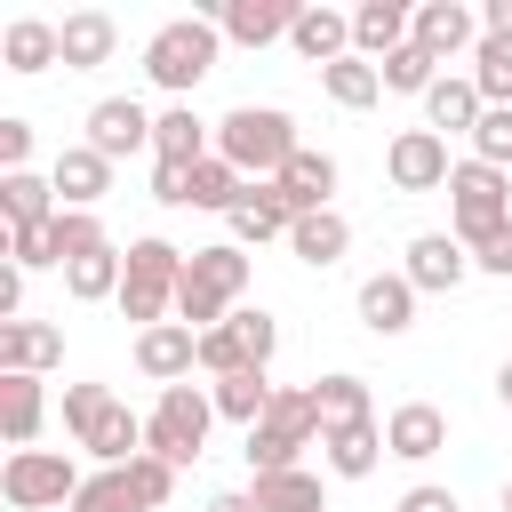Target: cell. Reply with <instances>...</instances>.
Returning a JSON list of instances; mask_svg holds the SVG:
<instances>
[{
    "instance_id": "obj_14",
    "label": "cell",
    "mask_w": 512,
    "mask_h": 512,
    "mask_svg": "<svg viewBox=\"0 0 512 512\" xmlns=\"http://www.w3.org/2000/svg\"><path fill=\"white\" fill-rule=\"evenodd\" d=\"M384 448H392L400 464H432V456L448 448V416H440L432 400H400V408L384 416Z\"/></svg>"
},
{
    "instance_id": "obj_6",
    "label": "cell",
    "mask_w": 512,
    "mask_h": 512,
    "mask_svg": "<svg viewBox=\"0 0 512 512\" xmlns=\"http://www.w3.org/2000/svg\"><path fill=\"white\" fill-rule=\"evenodd\" d=\"M504 224H512V176L488 168V160H456V176H448V232L464 248H480Z\"/></svg>"
},
{
    "instance_id": "obj_32",
    "label": "cell",
    "mask_w": 512,
    "mask_h": 512,
    "mask_svg": "<svg viewBox=\"0 0 512 512\" xmlns=\"http://www.w3.org/2000/svg\"><path fill=\"white\" fill-rule=\"evenodd\" d=\"M64 200H56V184L48 176H32V168H16V176H0V216H8V232H32V224H48Z\"/></svg>"
},
{
    "instance_id": "obj_16",
    "label": "cell",
    "mask_w": 512,
    "mask_h": 512,
    "mask_svg": "<svg viewBox=\"0 0 512 512\" xmlns=\"http://www.w3.org/2000/svg\"><path fill=\"white\" fill-rule=\"evenodd\" d=\"M48 184H56L64 208H96V200L112 192V160H104L96 144H64V152L48 160Z\"/></svg>"
},
{
    "instance_id": "obj_35",
    "label": "cell",
    "mask_w": 512,
    "mask_h": 512,
    "mask_svg": "<svg viewBox=\"0 0 512 512\" xmlns=\"http://www.w3.org/2000/svg\"><path fill=\"white\" fill-rule=\"evenodd\" d=\"M472 88H480V104L512 112V40H504V32H480V48H472Z\"/></svg>"
},
{
    "instance_id": "obj_36",
    "label": "cell",
    "mask_w": 512,
    "mask_h": 512,
    "mask_svg": "<svg viewBox=\"0 0 512 512\" xmlns=\"http://www.w3.org/2000/svg\"><path fill=\"white\" fill-rule=\"evenodd\" d=\"M320 88H328V104H344V112H368V104L384 96V72H376L368 56H344V64H328V72H320Z\"/></svg>"
},
{
    "instance_id": "obj_47",
    "label": "cell",
    "mask_w": 512,
    "mask_h": 512,
    "mask_svg": "<svg viewBox=\"0 0 512 512\" xmlns=\"http://www.w3.org/2000/svg\"><path fill=\"white\" fill-rule=\"evenodd\" d=\"M472 272H488V280H512V224H504V232H488V240L472 248Z\"/></svg>"
},
{
    "instance_id": "obj_29",
    "label": "cell",
    "mask_w": 512,
    "mask_h": 512,
    "mask_svg": "<svg viewBox=\"0 0 512 512\" xmlns=\"http://www.w3.org/2000/svg\"><path fill=\"white\" fill-rule=\"evenodd\" d=\"M344 248H352V224H344V208H320V216H296V232H288V256H296V264H312V272H328V264H344Z\"/></svg>"
},
{
    "instance_id": "obj_40",
    "label": "cell",
    "mask_w": 512,
    "mask_h": 512,
    "mask_svg": "<svg viewBox=\"0 0 512 512\" xmlns=\"http://www.w3.org/2000/svg\"><path fill=\"white\" fill-rule=\"evenodd\" d=\"M64 512H136L128 472H120V464H112V472H88V480H80V496H72Z\"/></svg>"
},
{
    "instance_id": "obj_37",
    "label": "cell",
    "mask_w": 512,
    "mask_h": 512,
    "mask_svg": "<svg viewBox=\"0 0 512 512\" xmlns=\"http://www.w3.org/2000/svg\"><path fill=\"white\" fill-rule=\"evenodd\" d=\"M376 72H384V88H392V96H432V80H440V64H432L416 40H408V48H392Z\"/></svg>"
},
{
    "instance_id": "obj_45",
    "label": "cell",
    "mask_w": 512,
    "mask_h": 512,
    "mask_svg": "<svg viewBox=\"0 0 512 512\" xmlns=\"http://www.w3.org/2000/svg\"><path fill=\"white\" fill-rule=\"evenodd\" d=\"M16 168H32V120L0 112V176H16Z\"/></svg>"
},
{
    "instance_id": "obj_52",
    "label": "cell",
    "mask_w": 512,
    "mask_h": 512,
    "mask_svg": "<svg viewBox=\"0 0 512 512\" xmlns=\"http://www.w3.org/2000/svg\"><path fill=\"white\" fill-rule=\"evenodd\" d=\"M496 400H504V408H512V360H504V368H496Z\"/></svg>"
},
{
    "instance_id": "obj_17",
    "label": "cell",
    "mask_w": 512,
    "mask_h": 512,
    "mask_svg": "<svg viewBox=\"0 0 512 512\" xmlns=\"http://www.w3.org/2000/svg\"><path fill=\"white\" fill-rule=\"evenodd\" d=\"M272 184H280V200H288L296 216H320V208H336V184H344V168H336L328 152H312V144H304V152H296V160H288Z\"/></svg>"
},
{
    "instance_id": "obj_49",
    "label": "cell",
    "mask_w": 512,
    "mask_h": 512,
    "mask_svg": "<svg viewBox=\"0 0 512 512\" xmlns=\"http://www.w3.org/2000/svg\"><path fill=\"white\" fill-rule=\"evenodd\" d=\"M24 320V264H0V328Z\"/></svg>"
},
{
    "instance_id": "obj_50",
    "label": "cell",
    "mask_w": 512,
    "mask_h": 512,
    "mask_svg": "<svg viewBox=\"0 0 512 512\" xmlns=\"http://www.w3.org/2000/svg\"><path fill=\"white\" fill-rule=\"evenodd\" d=\"M208 512H256V488H216Z\"/></svg>"
},
{
    "instance_id": "obj_10",
    "label": "cell",
    "mask_w": 512,
    "mask_h": 512,
    "mask_svg": "<svg viewBox=\"0 0 512 512\" xmlns=\"http://www.w3.org/2000/svg\"><path fill=\"white\" fill-rule=\"evenodd\" d=\"M152 120H160V112H144L136 96H96V104H88V144L120 168L128 152H152Z\"/></svg>"
},
{
    "instance_id": "obj_20",
    "label": "cell",
    "mask_w": 512,
    "mask_h": 512,
    "mask_svg": "<svg viewBox=\"0 0 512 512\" xmlns=\"http://www.w3.org/2000/svg\"><path fill=\"white\" fill-rule=\"evenodd\" d=\"M288 48H296L304 64H320V72H328V64H344V56H352V16L312 0V8H296V32H288Z\"/></svg>"
},
{
    "instance_id": "obj_48",
    "label": "cell",
    "mask_w": 512,
    "mask_h": 512,
    "mask_svg": "<svg viewBox=\"0 0 512 512\" xmlns=\"http://www.w3.org/2000/svg\"><path fill=\"white\" fill-rule=\"evenodd\" d=\"M392 512H464V504H456V488L416 480V488H400V504H392Z\"/></svg>"
},
{
    "instance_id": "obj_38",
    "label": "cell",
    "mask_w": 512,
    "mask_h": 512,
    "mask_svg": "<svg viewBox=\"0 0 512 512\" xmlns=\"http://www.w3.org/2000/svg\"><path fill=\"white\" fill-rule=\"evenodd\" d=\"M120 472H128V496H136V512H160V504L176 496V464H168V456H152V448H144L136 464H120Z\"/></svg>"
},
{
    "instance_id": "obj_42",
    "label": "cell",
    "mask_w": 512,
    "mask_h": 512,
    "mask_svg": "<svg viewBox=\"0 0 512 512\" xmlns=\"http://www.w3.org/2000/svg\"><path fill=\"white\" fill-rule=\"evenodd\" d=\"M8 264H24V272L64 264V248H56V216H48V224H32V232H8Z\"/></svg>"
},
{
    "instance_id": "obj_8",
    "label": "cell",
    "mask_w": 512,
    "mask_h": 512,
    "mask_svg": "<svg viewBox=\"0 0 512 512\" xmlns=\"http://www.w3.org/2000/svg\"><path fill=\"white\" fill-rule=\"evenodd\" d=\"M80 480H88V472H80L64 448H8V464H0L8 512H56V504L80 496Z\"/></svg>"
},
{
    "instance_id": "obj_11",
    "label": "cell",
    "mask_w": 512,
    "mask_h": 512,
    "mask_svg": "<svg viewBox=\"0 0 512 512\" xmlns=\"http://www.w3.org/2000/svg\"><path fill=\"white\" fill-rule=\"evenodd\" d=\"M400 272H408V288H416V296H448V288H464L472 248H464L456 232H416V240H408V256H400Z\"/></svg>"
},
{
    "instance_id": "obj_1",
    "label": "cell",
    "mask_w": 512,
    "mask_h": 512,
    "mask_svg": "<svg viewBox=\"0 0 512 512\" xmlns=\"http://www.w3.org/2000/svg\"><path fill=\"white\" fill-rule=\"evenodd\" d=\"M240 296H248V248H232V240H216V248H192L184 256V280H176V320L184 328H224L232 312H240Z\"/></svg>"
},
{
    "instance_id": "obj_53",
    "label": "cell",
    "mask_w": 512,
    "mask_h": 512,
    "mask_svg": "<svg viewBox=\"0 0 512 512\" xmlns=\"http://www.w3.org/2000/svg\"><path fill=\"white\" fill-rule=\"evenodd\" d=\"M504 512H512V480H504Z\"/></svg>"
},
{
    "instance_id": "obj_41",
    "label": "cell",
    "mask_w": 512,
    "mask_h": 512,
    "mask_svg": "<svg viewBox=\"0 0 512 512\" xmlns=\"http://www.w3.org/2000/svg\"><path fill=\"white\" fill-rule=\"evenodd\" d=\"M240 368H256V360H248V344L232 336V320H224V328H208V336H200V376H216V384H224V376H240Z\"/></svg>"
},
{
    "instance_id": "obj_22",
    "label": "cell",
    "mask_w": 512,
    "mask_h": 512,
    "mask_svg": "<svg viewBox=\"0 0 512 512\" xmlns=\"http://www.w3.org/2000/svg\"><path fill=\"white\" fill-rule=\"evenodd\" d=\"M64 360V328L48 320H8L0 328V376H48Z\"/></svg>"
},
{
    "instance_id": "obj_39",
    "label": "cell",
    "mask_w": 512,
    "mask_h": 512,
    "mask_svg": "<svg viewBox=\"0 0 512 512\" xmlns=\"http://www.w3.org/2000/svg\"><path fill=\"white\" fill-rule=\"evenodd\" d=\"M104 416H112V384H64V432L72 440H88Z\"/></svg>"
},
{
    "instance_id": "obj_31",
    "label": "cell",
    "mask_w": 512,
    "mask_h": 512,
    "mask_svg": "<svg viewBox=\"0 0 512 512\" xmlns=\"http://www.w3.org/2000/svg\"><path fill=\"white\" fill-rule=\"evenodd\" d=\"M40 424H48V384L40 376H0V432H8V448H32Z\"/></svg>"
},
{
    "instance_id": "obj_25",
    "label": "cell",
    "mask_w": 512,
    "mask_h": 512,
    "mask_svg": "<svg viewBox=\"0 0 512 512\" xmlns=\"http://www.w3.org/2000/svg\"><path fill=\"white\" fill-rule=\"evenodd\" d=\"M480 112H488V104H480L472 72H440V80H432V96H424V128H432V136H472V128H480Z\"/></svg>"
},
{
    "instance_id": "obj_27",
    "label": "cell",
    "mask_w": 512,
    "mask_h": 512,
    "mask_svg": "<svg viewBox=\"0 0 512 512\" xmlns=\"http://www.w3.org/2000/svg\"><path fill=\"white\" fill-rule=\"evenodd\" d=\"M0 64L32 80V72H48V64H64V32H56L48 16H16V24L0 32Z\"/></svg>"
},
{
    "instance_id": "obj_28",
    "label": "cell",
    "mask_w": 512,
    "mask_h": 512,
    "mask_svg": "<svg viewBox=\"0 0 512 512\" xmlns=\"http://www.w3.org/2000/svg\"><path fill=\"white\" fill-rule=\"evenodd\" d=\"M120 280H128V248H88L64 264V296L72 304H120Z\"/></svg>"
},
{
    "instance_id": "obj_5",
    "label": "cell",
    "mask_w": 512,
    "mask_h": 512,
    "mask_svg": "<svg viewBox=\"0 0 512 512\" xmlns=\"http://www.w3.org/2000/svg\"><path fill=\"white\" fill-rule=\"evenodd\" d=\"M320 432H328V424H320V408H312V384H280V400L264 408V424L248 432L240 456H248L256 480H264V472H296V456H304Z\"/></svg>"
},
{
    "instance_id": "obj_9",
    "label": "cell",
    "mask_w": 512,
    "mask_h": 512,
    "mask_svg": "<svg viewBox=\"0 0 512 512\" xmlns=\"http://www.w3.org/2000/svg\"><path fill=\"white\" fill-rule=\"evenodd\" d=\"M384 176H392V192H448V176H456L448 136H432V128H400V136L384 144Z\"/></svg>"
},
{
    "instance_id": "obj_43",
    "label": "cell",
    "mask_w": 512,
    "mask_h": 512,
    "mask_svg": "<svg viewBox=\"0 0 512 512\" xmlns=\"http://www.w3.org/2000/svg\"><path fill=\"white\" fill-rule=\"evenodd\" d=\"M472 160H488V168H504L512 176V112H480V128H472Z\"/></svg>"
},
{
    "instance_id": "obj_24",
    "label": "cell",
    "mask_w": 512,
    "mask_h": 512,
    "mask_svg": "<svg viewBox=\"0 0 512 512\" xmlns=\"http://www.w3.org/2000/svg\"><path fill=\"white\" fill-rule=\"evenodd\" d=\"M408 24H416V8H400V0H360V8H352V56L384 64L392 48H408Z\"/></svg>"
},
{
    "instance_id": "obj_21",
    "label": "cell",
    "mask_w": 512,
    "mask_h": 512,
    "mask_svg": "<svg viewBox=\"0 0 512 512\" xmlns=\"http://www.w3.org/2000/svg\"><path fill=\"white\" fill-rule=\"evenodd\" d=\"M208 152H216V120H200L192 104H168V112L152 120V160L192 168V160H208Z\"/></svg>"
},
{
    "instance_id": "obj_46",
    "label": "cell",
    "mask_w": 512,
    "mask_h": 512,
    "mask_svg": "<svg viewBox=\"0 0 512 512\" xmlns=\"http://www.w3.org/2000/svg\"><path fill=\"white\" fill-rule=\"evenodd\" d=\"M152 200H160V208H192V168L152 160Z\"/></svg>"
},
{
    "instance_id": "obj_23",
    "label": "cell",
    "mask_w": 512,
    "mask_h": 512,
    "mask_svg": "<svg viewBox=\"0 0 512 512\" xmlns=\"http://www.w3.org/2000/svg\"><path fill=\"white\" fill-rule=\"evenodd\" d=\"M384 456H392V448H384V424H336V432H320L328 480H368Z\"/></svg>"
},
{
    "instance_id": "obj_34",
    "label": "cell",
    "mask_w": 512,
    "mask_h": 512,
    "mask_svg": "<svg viewBox=\"0 0 512 512\" xmlns=\"http://www.w3.org/2000/svg\"><path fill=\"white\" fill-rule=\"evenodd\" d=\"M312 408H320V424H328V432H336V424H376V400H368V384H360L352 368L320 376V384H312Z\"/></svg>"
},
{
    "instance_id": "obj_13",
    "label": "cell",
    "mask_w": 512,
    "mask_h": 512,
    "mask_svg": "<svg viewBox=\"0 0 512 512\" xmlns=\"http://www.w3.org/2000/svg\"><path fill=\"white\" fill-rule=\"evenodd\" d=\"M192 368H200V328L160 320V328L136 336V376H152L160 392H168V384H192Z\"/></svg>"
},
{
    "instance_id": "obj_30",
    "label": "cell",
    "mask_w": 512,
    "mask_h": 512,
    "mask_svg": "<svg viewBox=\"0 0 512 512\" xmlns=\"http://www.w3.org/2000/svg\"><path fill=\"white\" fill-rule=\"evenodd\" d=\"M208 400H216V416H224V424H240V432H256V424H264V408L280 400V384H272L264 368H240V376H224V384H208Z\"/></svg>"
},
{
    "instance_id": "obj_2",
    "label": "cell",
    "mask_w": 512,
    "mask_h": 512,
    "mask_svg": "<svg viewBox=\"0 0 512 512\" xmlns=\"http://www.w3.org/2000/svg\"><path fill=\"white\" fill-rule=\"evenodd\" d=\"M216 152H224L248 184H272L304 144H296V120H288L280 104H232V112L216 120Z\"/></svg>"
},
{
    "instance_id": "obj_44",
    "label": "cell",
    "mask_w": 512,
    "mask_h": 512,
    "mask_svg": "<svg viewBox=\"0 0 512 512\" xmlns=\"http://www.w3.org/2000/svg\"><path fill=\"white\" fill-rule=\"evenodd\" d=\"M232 336L248 344L256 368H272V352H280V320H272V312H248V304H240V312H232Z\"/></svg>"
},
{
    "instance_id": "obj_15",
    "label": "cell",
    "mask_w": 512,
    "mask_h": 512,
    "mask_svg": "<svg viewBox=\"0 0 512 512\" xmlns=\"http://www.w3.org/2000/svg\"><path fill=\"white\" fill-rule=\"evenodd\" d=\"M216 32L240 40V48H272L296 32V0H224L216 8Z\"/></svg>"
},
{
    "instance_id": "obj_7",
    "label": "cell",
    "mask_w": 512,
    "mask_h": 512,
    "mask_svg": "<svg viewBox=\"0 0 512 512\" xmlns=\"http://www.w3.org/2000/svg\"><path fill=\"white\" fill-rule=\"evenodd\" d=\"M208 424H216V400H208V384H168L160 400H152V416H144V448L152 456H168L176 472L208 448Z\"/></svg>"
},
{
    "instance_id": "obj_26",
    "label": "cell",
    "mask_w": 512,
    "mask_h": 512,
    "mask_svg": "<svg viewBox=\"0 0 512 512\" xmlns=\"http://www.w3.org/2000/svg\"><path fill=\"white\" fill-rule=\"evenodd\" d=\"M56 32H64V72H96V64H112V48H120V24H112L104 8H72Z\"/></svg>"
},
{
    "instance_id": "obj_18",
    "label": "cell",
    "mask_w": 512,
    "mask_h": 512,
    "mask_svg": "<svg viewBox=\"0 0 512 512\" xmlns=\"http://www.w3.org/2000/svg\"><path fill=\"white\" fill-rule=\"evenodd\" d=\"M224 224H232V248H264V240H288L296 232V208L280 200V184H248Z\"/></svg>"
},
{
    "instance_id": "obj_33",
    "label": "cell",
    "mask_w": 512,
    "mask_h": 512,
    "mask_svg": "<svg viewBox=\"0 0 512 512\" xmlns=\"http://www.w3.org/2000/svg\"><path fill=\"white\" fill-rule=\"evenodd\" d=\"M256 488V512H328V480L320 472H264V480H248Z\"/></svg>"
},
{
    "instance_id": "obj_3",
    "label": "cell",
    "mask_w": 512,
    "mask_h": 512,
    "mask_svg": "<svg viewBox=\"0 0 512 512\" xmlns=\"http://www.w3.org/2000/svg\"><path fill=\"white\" fill-rule=\"evenodd\" d=\"M216 48H224V32H216V16H168L152 40H144V80L160 88V96H192L208 72H216Z\"/></svg>"
},
{
    "instance_id": "obj_51",
    "label": "cell",
    "mask_w": 512,
    "mask_h": 512,
    "mask_svg": "<svg viewBox=\"0 0 512 512\" xmlns=\"http://www.w3.org/2000/svg\"><path fill=\"white\" fill-rule=\"evenodd\" d=\"M480 32H504V40H512V0H488V8H480Z\"/></svg>"
},
{
    "instance_id": "obj_4",
    "label": "cell",
    "mask_w": 512,
    "mask_h": 512,
    "mask_svg": "<svg viewBox=\"0 0 512 512\" xmlns=\"http://www.w3.org/2000/svg\"><path fill=\"white\" fill-rule=\"evenodd\" d=\"M184 256H192V248H176V240H160V232L128 240L120 320H136V336H144V328H160V320H176V280H184Z\"/></svg>"
},
{
    "instance_id": "obj_12",
    "label": "cell",
    "mask_w": 512,
    "mask_h": 512,
    "mask_svg": "<svg viewBox=\"0 0 512 512\" xmlns=\"http://www.w3.org/2000/svg\"><path fill=\"white\" fill-rule=\"evenodd\" d=\"M408 40H416L432 64H456V56H472V48H480V16H472L464 0H424V8H416V24H408Z\"/></svg>"
},
{
    "instance_id": "obj_19",
    "label": "cell",
    "mask_w": 512,
    "mask_h": 512,
    "mask_svg": "<svg viewBox=\"0 0 512 512\" xmlns=\"http://www.w3.org/2000/svg\"><path fill=\"white\" fill-rule=\"evenodd\" d=\"M360 328H368V336H408V328H416V288H408V272H368V280H360Z\"/></svg>"
}]
</instances>
